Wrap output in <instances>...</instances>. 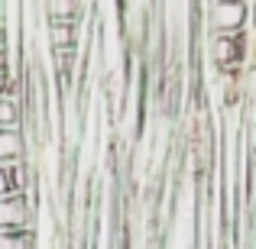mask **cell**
I'll return each mask as SVG.
<instances>
[{"label":"cell","mask_w":256,"mask_h":249,"mask_svg":"<svg viewBox=\"0 0 256 249\" xmlns=\"http://www.w3.org/2000/svg\"><path fill=\"white\" fill-rule=\"evenodd\" d=\"M204 19L211 32H246L250 6H246V0H208Z\"/></svg>","instance_id":"6da1fadb"},{"label":"cell","mask_w":256,"mask_h":249,"mask_svg":"<svg viewBox=\"0 0 256 249\" xmlns=\"http://www.w3.org/2000/svg\"><path fill=\"white\" fill-rule=\"evenodd\" d=\"M32 230V207L26 204V191L0 198V233H26Z\"/></svg>","instance_id":"7a4b0ae2"},{"label":"cell","mask_w":256,"mask_h":249,"mask_svg":"<svg viewBox=\"0 0 256 249\" xmlns=\"http://www.w3.org/2000/svg\"><path fill=\"white\" fill-rule=\"evenodd\" d=\"M0 133H23V126H20V94H16V87L0 91Z\"/></svg>","instance_id":"3957f363"},{"label":"cell","mask_w":256,"mask_h":249,"mask_svg":"<svg viewBox=\"0 0 256 249\" xmlns=\"http://www.w3.org/2000/svg\"><path fill=\"white\" fill-rule=\"evenodd\" d=\"M46 13L52 23H78V0H46Z\"/></svg>","instance_id":"277c9868"},{"label":"cell","mask_w":256,"mask_h":249,"mask_svg":"<svg viewBox=\"0 0 256 249\" xmlns=\"http://www.w3.org/2000/svg\"><path fill=\"white\" fill-rule=\"evenodd\" d=\"M49 39H52V45H56L58 55H65V52L72 49V42H75V26L72 23H52L49 26Z\"/></svg>","instance_id":"5b68a950"},{"label":"cell","mask_w":256,"mask_h":249,"mask_svg":"<svg viewBox=\"0 0 256 249\" xmlns=\"http://www.w3.org/2000/svg\"><path fill=\"white\" fill-rule=\"evenodd\" d=\"M23 156V133H0V159Z\"/></svg>","instance_id":"8992f818"},{"label":"cell","mask_w":256,"mask_h":249,"mask_svg":"<svg viewBox=\"0 0 256 249\" xmlns=\"http://www.w3.org/2000/svg\"><path fill=\"white\" fill-rule=\"evenodd\" d=\"M0 249H32V230H26V233H0Z\"/></svg>","instance_id":"52a82bcc"}]
</instances>
